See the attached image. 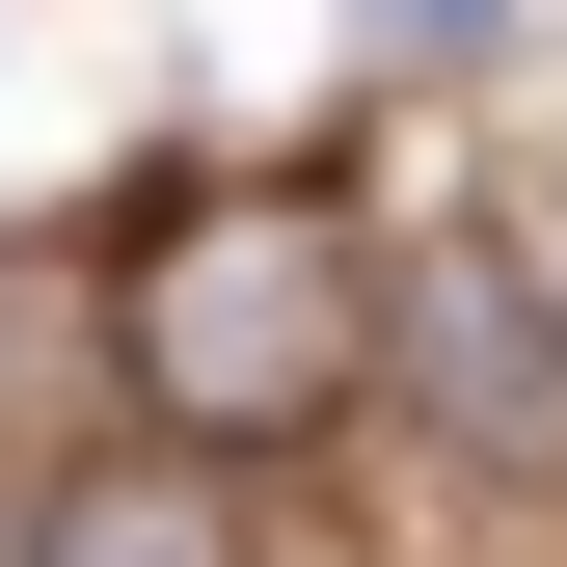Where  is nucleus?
I'll use <instances>...</instances> for the list:
<instances>
[{"instance_id":"obj_1","label":"nucleus","mask_w":567,"mask_h":567,"mask_svg":"<svg viewBox=\"0 0 567 567\" xmlns=\"http://www.w3.org/2000/svg\"><path fill=\"white\" fill-rule=\"evenodd\" d=\"M135 405H163L189 460H244V433H324L351 379H379V244H351V189H189L163 244H135Z\"/></svg>"},{"instance_id":"obj_2","label":"nucleus","mask_w":567,"mask_h":567,"mask_svg":"<svg viewBox=\"0 0 567 567\" xmlns=\"http://www.w3.org/2000/svg\"><path fill=\"white\" fill-rule=\"evenodd\" d=\"M379 379L433 405L486 486H567V298H540L514 244H433V270H379Z\"/></svg>"},{"instance_id":"obj_4","label":"nucleus","mask_w":567,"mask_h":567,"mask_svg":"<svg viewBox=\"0 0 567 567\" xmlns=\"http://www.w3.org/2000/svg\"><path fill=\"white\" fill-rule=\"evenodd\" d=\"M351 28H379V54H405V82H460V54H486V28H514V0H351Z\"/></svg>"},{"instance_id":"obj_3","label":"nucleus","mask_w":567,"mask_h":567,"mask_svg":"<svg viewBox=\"0 0 567 567\" xmlns=\"http://www.w3.org/2000/svg\"><path fill=\"white\" fill-rule=\"evenodd\" d=\"M28 567H244V514H217V460H82V486H54V514H28Z\"/></svg>"}]
</instances>
